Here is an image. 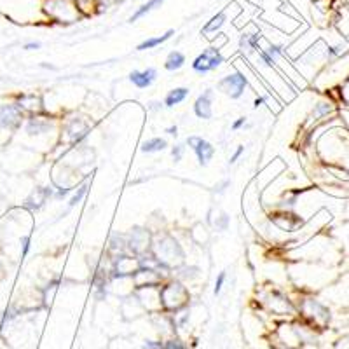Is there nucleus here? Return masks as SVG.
I'll list each match as a JSON object with an SVG mask.
<instances>
[{"label":"nucleus","instance_id":"obj_1","mask_svg":"<svg viewBox=\"0 0 349 349\" xmlns=\"http://www.w3.org/2000/svg\"><path fill=\"white\" fill-rule=\"evenodd\" d=\"M222 63H223V56L220 54L218 47H208V49H204L192 61V70L197 73H208L216 70Z\"/></svg>","mask_w":349,"mask_h":349},{"label":"nucleus","instance_id":"obj_2","mask_svg":"<svg viewBox=\"0 0 349 349\" xmlns=\"http://www.w3.org/2000/svg\"><path fill=\"white\" fill-rule=\"evenodd\" d=\"M246 86H248V79H246L241 72L229 73V75H225L223 79H220V82H218L220 91H223V93L229 98H232V100H238V98L243 96Z\"/></svg>","mask_w":349,"mask_h":349},{"label":"nucleus","instance_id":"obj_3","mask_svg":"<svg viewBox=\"0 0 349 349\" xmlns=\"http://www.w3.org/2000/svg\"><path fill=\"white\" fill-rule=\"evenodd\" d=\"M21 119H23V112H21L20 105L16 103L0 105V128L16 130L21 124Z\"/></svg>","mask_w":349,"mask_h":349},{"label":"nucleus","instance_id":"obj_4","mask_svg":"<svg viewBox=\"0 0 349 349\" xmlns=\"http://www.w3.org/2000/svg\"><path fill=\"white\" fill-rule=\"evenodd\" d=\"M187 143H189L190 149L194 150V154H196L201 166H206L209 161H211V157L215 156V147L201 137H190L187 140Z\"/></svg>","mask_w":349,"mask_h":349},{"label":"nucleus","instance_id":"obj_5","mask_svg":"<svg viewBox=\"0 0 349 349\" xmlns=\"http://www.w3.org/2000/svg\"><path fill=\"white\" fill-rule=\"evenodd\" d=\"M156 77H157L156 68H147V70H143V72L133 70V72L130 73V80L133 82V86L138 87V89H147V87L156 80Z\"/></svg>","mask_w":349,"mask_h":349},{"label":"nucleus","instance_id":"obj_6","mask_svg":"<svg viewBox=\"0 0 349 349\" xmlns=\"http://www.w3.org/2000/svg\"><path fill=\"white\" fill-rule=\"evenodd\" d=\"M211 89H206L194 103V113H196L199 119H211L213 110H211Z\"/></svg>","mask_w":349,"mask_h":349},{"label":"nucleus","instance_id":"obj_7","mask_svg":"<svg viewBox=\"0 0 349 349\" xmlns=\"http://www.w3.org/2000/svg\"><path fill=\"white\" fill-rule=\"evenodd\" d=\"M260 40H262V34L259 30L253 32H243V35L240 37V47L241 51L252 53V51L260 49Z\"/></svg>","mask_w":349,"mask_h":349},{"label":"nucleus","instance_id":"obj_8","mask_svg":"<svg viewBox=\"0 0 349 349\" xmlns=\"http://www.w3.org/2000/svg\"><path fill=\"white\" fill-rule=\"evenodd\" d=\"M225 21H227V13H225V11H220V13H216L215 16L209 18V21L203 27L201 34H203V35L216 34V32H218L220 28H222L223 25H225Z\"/></svg>","mask_w":349,"mask_h":349},{"label":"nucleus","instance_id":"obj_9","mask_svg":"<svg viewBox=\"0 0 349 349\" xmlns=\"http://www.w3.org/2000/svg\"><path fill=\"white\" fill-rule=\"evenodd\" d=\"M166 2V0H149V2H145L143 6H140L137 11H135L133 14H131L130 18V23H135V21H138L140 18H143L145 14L152 13L154 9H157V7H161L163 4Z\"/></svg>","mask_w":349,"mask_h":349},{"label":"nucleus","instance_id":"obj_10","mask_svg":"<svg viewBox=\"0 0 349 349\" xmlns=\"http://www.w3.org/2000/svg\"><path fill=\"white\" fill-rule=\"evenodd\" d=\"M175 35V30H168L166 34H163L161 37H150V39L143 40L142 44H138L137 49L138 51H147V49H154V47L161 46V44H164L166 40H170L171 37Z\"/></svg>","mask_w":349,"mask_h":349},{"label":"nucleus","instance_id":"obj_11","mask_svg":"<svg viewBox=\"0 0 349 349\" xmlns=\"http://www.w3.org/2000/svg\"><path fill=\"white\" fill-rule=\"evenodd\" d=\"M187 96H189V89H187V87H175V89H171L170 93L166 94V98H164V105L175 106V105L182 103Z\"/></svg>","mask_w":349,"mask_h":349},{"label":"nucleus","instance_id":"obj_12","mask_svg":"<svg viewBox=\"0 0 349 349\" xmlns=\"http://www.w3.org/2000/svg\"><path fill=\"white\" fill-rule=\"evenodd\" d=\"M183 63H185V54L180 53V51H171V53L168 54L166 61H164V68H166L168 72H175V70L182 68Z\"/></svg>","mask_w":349,"mask_h":349},{"label":"nucleus","instance_id":"obj_13","mask_svg":"<svg viewBox=\"0 0 349 349\" xmlns=\"http://www.w3.org/2000/svg\"><path fill=\"white\" fill-rule=\"evenodd\" d=\"M166 147H168L166 140L156 137V138H150V140H147V142L142 143V152H145V154L161 152V150H164Z\"/></svg>","mask_w":349,"mask_h":349},{"label":"nucleus","instance_id":"obj_14","mask_svg":"<svg viewBox=\"0 0 349 349\" xmlns=\"http://www.w3.org/2000/svg\"><path fill=\"white\" fill-rule=\"evenodd\" d=\"M47 130H49V124L44 123V121H40V119H32L30 123H28V128H27V131L30 135H40Z\"/></svg>","mask_w":349,"mask_h":349},{"label":"nucleus","instance_id":"obj_15","mask_svg":"<svg viewBox=\"0 0 349 349\" xmlns=\"http://www.w3.org/2000/svg\"><path fill=\"white\" fill-rule=\"evenodd\" d=\"M333 110V103H328V101H321V103H318L314 106L313 110V117L314 119H319V117H325L328 115L330 112Z\"/></svg>","mask_w":349,"mask_h":349},{"label":"nucleus","instance_id":"obj_16","mask_svg":"<svg viewBox=\"0 0 349 349\" xmlns=\"http://www.w3.org/2000/svg\"><path fill=\"white\" fill-rule=\"evenodd\" d=\"M86 192H87V185H82L80 187L79 190H77V194L75 196L72 197V199H70V203H68V206L70 208H73V206H77V204L80 203V201H82V197L86 196Z\"/></svg>","mask_w":349,"mask_h":349},{"label":"nucleus","instance_id":"obj_17","mask_svg":"<svg viewBox=\"0 0 349 349\" xmlns=\"http://www.w3.org/2000/svg\"><path fill=\"white\" fill-rule=\"evenodd\" d=\"M183 150H185V147H183V145H175L173 149H171V156H173L175 163H178V161L182 159Z\"/></svg>","mask_w":349,"mask_h":349},{"label":"nucleus","instance_id":"obj_18","mask_svg":"<svg viewBox=\"0 0 349 349\" xmlns=\"http://www.w3.org/2000/svg\"><path fill=\"white\" fill-rule=\"evenodd\" d=\"M223 281H225V273H220L215 281V288H213V293H215V295L220 293V290H222V286H223Z\"/></svg>","mask_w":349,"mask_h":349},{"label":"nucleus","instance_id":"obj_19","mask_svg":"<svg viewBox=\"0 0 349 349\" xmlns=\"http://www.w3.org/2000/svg\"><path fill=\"white\" fill-rule=\"evenodd\" d=\"M21 246H23L21 257H27L28 252H30V236H23V238H21Z\"/></svg>","mask_w":349,"mask_h":349},{"label":"nucleus","instance_id":"obj_20","mask_svg":"<svg viewBox=\"0 0 349 349\" xmlns=\"http://www.w3.org/2000/svg\"><path fill=\"white\" fill-rule=\"evenodd\" d=\"M164 349H185V346L180 340H170V342L164 344Z\"/></svg>","mask_w":349,"mask_h":349},{"label":"nucleus","instance_id":"obj_21","mask_svg":"<svg viewBox=\"0 0 349 349\" xmlns=\"http://www.w3.org/2000/svg\"><path fill=\"white\" fill-rule=\"evenodd\" d=\"M243 152H245V147H243V145H240V147H238L236 152L232 154V157H230V159H229V164H234V163H236V161L240 159L241 154H243Z\"/></svg>","mask_w":349,"mask_h":349},{"label":"nucleus","instance_id":"obj_22","mask_svg":"<svg viewBox=\"0 0 349 349\" xmlns=\"http://www.w3.org/2000/svg\"><path fill=\"white\" fill-rule=\"evenodd\" d=\"M40 46H42L40 42H27L23 46V49H27V51H37V49H40Z\"/></svg>","mask_w":349,"mask_h":349},{"label":"nucleus","instance_id":"obj_23","mask_svg":"<svg viewBox=\"0 0 349 349\" xmlns=\"http://www.w3.org/2000/svg\"><path fill=\"white\" fill-rule=\"evenodd\" d=\"M245 124H246V117H240V119H238L236 123L232 124V130H234V131H238V130H240V128H243Z\"/></svg>","mask_w":349,"mask_h":349},{"label":"nucleus","instance_id":"obj_24","mask_svg":"<svg viewBox=\"0 0 349 349\" xmlns=\"http://www.w3.org/2000/svg\"><path fill=\"white\" fill-rule=\"evenodd\" d=\"M145 349H164L163 342H147Z\"/></svg>","mask_w":349,"mask_h":349},{"label":"nucleus","instance_id":"obj_25","mask_svg":"<svg viewBox=\"0 0 349 349\" xmlns=\"http://www.w3.org/2000/svg\"><path fill=\"white\" fill-rule=\"evenodd\" d=\"M68 192H70V189H60V190L56 192V197H58V199H61V197H65Z\"/></svg>","mask_w":349,"mask_h":349},{"label":"nucleus","instance_id":"obj_26","mask_svg":"<svg viewBox=\"0 0 349 349\" xmlns=\"http://www.w3.org/2000/svg\"><path fill=\"white\" fill-rule=\"evenodd\" d=\"M176 131H178V128H176V126H170V128H168V130H166V133H168V135H173V137H176V135H178V133H176Z\"/></svg>","mask_w":349,"mask_h":349},{"label":"nucleus","instance_id":"obj_27","mask_svg":"<svg viewBox=\"0 0 349 349\" xmlns=\"http://www.w3.org/2000/svg\"><path fill=\"white\" fill-rule=\"evenodd\" d=\"M264 103H266V98H262V96H259L255 100V106H257V108H259L260 105H264Z\"/></svg>","mask_w":349,"mask_h":349}]
</instances>
